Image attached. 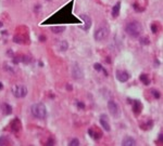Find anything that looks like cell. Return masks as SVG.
<instances>
[{
	"mask_svg": "<svg viewBox=\"0 0 163 146\" xmlns=\"http://www.w3.org/2000/svg\"><path fill=\"white\" fill-rule=\"evenodd\" d=\"M151 31H152V34H158L159 24H157V23H152V24H151Z\"/></svg>",
	"mask_w": 163,
	"mask_h": 146,
	"instance_id": "19",
	"label": "cell"
},
{
	"mask_svg": "<svg viewBox=\"0 0 163 146\" xmlns=\"http://www.w3.org/2000/svg\"><path fill=\"white\" fill-rule=\"evenodd\" d=\"M77 107H78L79 109H84V108H85V104L83 102H77Z\"/></svg>",
	"mask_w": 163,
	"mask_h": 146,
	"instance_id": "23",
	"label": "cell"
},
{
	"mask_svg": "<svg viewBox=\"0 0 163 146\" xmlns=\"http://www.w3.org/2000/svg\"><path fill=\"white\" fill-rule=\"evenodd\" d=\"M88 133H89V135H90L91 137H94V139H96V140H98L99 137H101V132L99 131V129L96 128V127L95 128L89 129Z\"/></svg>",
	"mask_w": 163,
	"mask_h": 146,
	"instance_id": "12",
	"label": "cell"
},
{
	"mask_svg": "<svg viewBox=\"0 0 163 146\" xmlns=\"http://www.w3.org/2000/svg\"><path fill=\"white\" fill-rule=\"evenodd\" d=\"M131 103V111L134 113L135 116L140 115L141 111H142V103L138 100H135V101H129Z\"/></svg>",
	"mask_w": 163,
	"mask_h": 146,
	"instance_id": "9",
	"label": "cell"
},
{
	"mask_svg": "<svg viewBox=\"0 0 163 146\" xmlns=\"http://www.w3.org/2000/svg\"><path fill=\"white\" fill-rule=\"evenodd\" d=\"M120 10H121V1H118L115 5H113V8H112V18H118V15H120Z\"/></svg>",
	"mask_w": 163,
	"mask_h": 146,
	"instance_id": "11",
	"label": "cell"
},
{
	"mask_svg": "<svg viewBox=\"0 0 163 146\" xmlns=\"http://www.w3.org/2000/svg\"><path fill=\"white\" fill-rule=\"evenodd\" d=\"M122 145H124V146H134V145H136V141L134 140V137L126 136L122 141Z\"/></svg>",
	"mask_w": 163,
	"mask_h": 146,
	"instance_id": "13",
	"label": "cell"
},
{
	"mask_svg": "<svg viewBox=\"0 0 163 146\" xmlns=\"http://www.w3.org/2000/svg\"><path fill=\"white\" fill-rule=\"evenodd\" d=\"M72 77L74 78L75 80H82L84 78V74H83V71H82L81 66L78 65V64H73L72 65Z\"/></svg>",
	"mask_w": 163,
	"mask_h": 146,
	"instance_id": "6",
	"label": "cell"
},
{
	"mask_svg": "<svg viewBox=\"0 0 163 146\" xmlns=\"http://www.w3.org/2000/svg\"><path fill=\"white\" fill-rule=\"evenodd\" d=\"M150 92L152 93V96H153V98H155V100L160 98V92H159V91H157L155 89H151V90H150Z\"/></svg>",
	"mask_w": 163,
	"mask_h": 146,
	"instance_id": "20",
	"label": "cell"
},
{
	"mask_svg": "<svg viewBox=\"0 0 163 146\" xmlns=\"http://www.w3.org/2000/svg\"><path fill=\"white\" fill-rule=\"evenodd\" d=\"M108 111L113 118H118L120 117V113H121L120 106L114 100H110L108 102Z\"/></svg>",
	"mask_w": 163,
	"mask_h": 146,
	"instance_id": "4",
	"label": "cell"
},
{
	"mask_svg": "<svg viewBox=\"0 0 163 146\" xmlns=\"http://www.w3.org/2000/svg\"><path fill=\"white\" fill-rule=\"evenodd\" d=\"M48 1H50V0H48Z\"/></svg>",
	"mask_w": 163,
	"mask_h": 146,
	"instance_id": "27",
	"label": "cell"
},
{
	"mask_svg": "<svg viewBox=\"0 0 163 146\" xmlns=\"http://www.w3.org/2000/svg\"><path fill=\"white\" fill-rule=\"evenodd\" d=\"M21 62H23L24 64H29V63L32 62V56L29 54L21 55Z\"/></svg>",
	"mask_w": 163,
	"mask_h": 146,
	"instance_id": "17",
	"label": "cell"
},
{
	"mask_svg": "<svg viewBox=\"0 0 163 146\" xmlns=\"http://www.w3.org/2000/svg\"><path fill=\"white\" fill-rule=\"evenodd\" d=\"M109 35H110V29H109V27L107 25H104V26H100L95 31L94 38L98 42H103L109 38Z\"/></svg>",
	"mask_w": 163,
	"mask_h": 146,
	"instance_id": "3",
	"label": "cell"
},
{
	"mask_svg": "<svg viewBox=\"0 0 163 146\" xmlns=\"http://www.w3.org/2000/svg\"><path fill=\"white\" fill-rule=\"evenodd\" d=\"M125 31L128 36H131L133 38H137L142 33V25L138 21H135V20L131 21L129 23H127V25L125 26Z\"/></svg>",
	"mask_w": 163,
	"mask_h": 146,
	"instance_id": "1",
	"label": "cell"
},
{
	"mask_svg": "<svg viewBox=\"0 0 163 146\" xmlns=\"http://www.w3.org/2000/svg\"><path fill=\"white\" fill-rule=\"evenodd\" d=\"M115 76H116V79L120 81V82H127L129 78H131V75L127 71H124V69H118L115 73Z\"/></svg>",
	"mask_w": 163,
	"mask_h": 146,
	"instance_id": "7",
	"label": "cell"
},
{
	"mask_svg": "<svg viewBox=\"0 0 163 146\" xmlns=\"http://www.w3.org/2000/svg\"><path fill=\"white\" fill-rule=\"evenodd\" d=\"M68 43L66 40H63V41H61L60 42V45H59V50L61 52H65V51H68Z\"/></svg>",
	"mask_w": 163,
	"mask_h": 146,
	"instance_id": "16",
	"label": "cell"
},
{
	"mask_svg": "<svg viewBox=\"0 0 163 146\" xmlns=\"http://www.w3.org/2000/svg\"><path fill=\"white\" fill-rule=\"evenodd\" d=\"M12 93L15 97L22 98V97L26 96L27 94V88L23 84H15L12 87Z\"/></svg>",
	"mask_w": 163,
	"mask_h": 146,
	"instance_id": "5",
	"label": "cell"
},
{
	"mask_svg": "<svg viewBox=\"0 0 163 146\" xmlns=\"http://www.w3.org/2000/svg\"><path fill=\"white\" fill-rule=\"evenodd\" d=\"M1 26H2V23L0 22V27H1Z\"/></svg>",
	"mask_w": 163,
	"mask_h": 146,
	"instance_id": "26",
	"label": "cell"
},
{
	"mask_svg": "<svg viewBox=\"0 0 163 146\" xmlns=\"http://www.w3.org/2000/svg\"><path fill=\"white\" fill-rule=\"evenodd\" d=\"M31 113H32V115L37 118V119H46V117H47V108L44 104H41V103H37V104H34L32 105L31 107Z\"/></svg>",
	"mask_w": 163,
	"mask_h": 146,
	"instance_id": "2",
	"label": "cell"
},
{
	"mask_svg": "<svg viewBox=\"0 0 163 146\" xmlns=\"http://www.w3.org/2000/svg\"><path fill=\"white\" fill-rule=\"evenodd\" d=\"M7 55H8V56H10V58H14V56H15L12 50H8V52H7Z\"/></svg>",
	"mask_w": 163,
	"mask_h": 146,
	"instance_id": "24",
	"label": "cell"
},
{
	"mask_svg": "<svg viewBox=\"0 0 163 146\" xmlns=\"http://www.w3.org/2000/svg\"><path fill=\"white\" fill-rule=\"evenodd\" d=\"M68 145H70V146H77V145H79V140H78V139H72L71 141L68 142Z\"/></svg>",
	"mask_w": 163,
	"mask_h": 146,
	"instance_id": "21",
	"label": "cell"
},
{
	"mask_svg": "<svg viewBox=\"0 0 163 146\" xmlns=\"http://www.w3.org/2000/svg\"><path fill=\"white\" fill-rule=\"evenodd\" d=\"M79 18L84 21V25H83V29L84 31H89V28L91 27V18L89 15L87 14H81Z\"/></svg>",
	"mask_w": 163,
	"mask_h": 146,
	"instance_id": "10",
	"label": "cell"
},
{
	"mask_svg": "<svg viewBox=\"0 0 163 146\" xmlns=\"http://www.w3.org/2000/svg\"><path fill=\"white\" fill-rule=\"evenodd\" d=\"M65 31V27L64 26H52L51 27V31L54 34H60V33H63Z\"/></svg>",
	"mask_w": 163,
	"mask_h": 146,
	"instance_id": "18",
	"label": "cell"
},
{
	"mask_svg": "<svg viewBox=\"0 0 163 146\" xmlns=\"http://www.w3.org/2000/svg\"><path fill=\"white\" fill-rule=\"evenodd\" d=\"M2 89H3V84L0 82V90H2Z\"/></svg>",
	"mask_w": 163,
	"mask_h": 146,
	"instance_id": "25",
	"label": "cell"
},
{
	"mask_svg": "<svg viewBox=\"0 0 163 146\" xmlns=\"http://www.w3.org/2000/svg\"><path fill=\"white\" fill-rule=\"evenodd\" d=\"M1 109H2V113H3L5 115H10V114L12 113V107L10 106L9 104H7V103H3V104L1 105Z\"/></svg>",
	"mask_w": 163,
	"mask_h": 146,
	"instance_id": "15",
	"label": "cell"
},
{
	"mask_svg": "<svg viewBox=\"0 0 163 146\" xmlns=\"http://www.w3.org/2000/svg\"><path fill=\"white\" fill-rule=\"evenodd\" d=\"M139 80L141 81V84H145V86H149L150 82H151L150 77L148 74H141V75L139 76Z\"/></svg>",
	"mask_w": 163,
	"mask_h": 146,
	"instance_id": "14",
	"label": "cell"
},
{
	"mask_svg": "<svg viewBox=\"0 0 163 146\" xmlns=\"http://www.w3.org/2000/svg\"><path fill=\"white\" fill-rule=\"evenodd\" d=\"M99 122L101 124V127L103 129L105 132H110L111 131V124H110V121H109V117L107 115H101L99 118Z\"/></svg>",
	"mask_w": 163,
	"mask_h": 146,
	"instance_id": "8",
	"label": "cell"
},
{
	"mask_svg": "<svg viewBox=\"0 0 163 146\" xmlns=\"http://www.w3.org/2000/svg\"><path fill=\"white\" fill-rule=\"evenodd\" d=\"M94 68H95L97 71H101L103 67H102V65H101L100 63H96V64H94Z\"/></svg>",
	"mask_w": 163,
	"mask_h": 146,
	"instance_id": "22",
	"label": "cell"
}]
</instances>
